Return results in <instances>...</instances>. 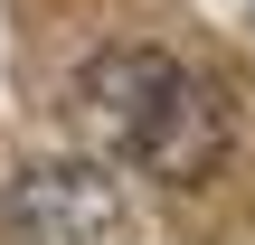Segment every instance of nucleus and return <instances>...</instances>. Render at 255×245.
<instances>
[{"label": "nucleus", "instance_id": "1", "mask_svg": "<svg viewBox=\"0 0 255 245\" xmlns=\"http://www.w3.org/2000/svg\"><path fill=\"white\" fill-rule=\"evenodd\" d=\"M66 113H76L95 161L132 170V179H161V189L218 179V161L237 142L227 94L199 66L161 57V47H104V57H85L76 85H66Z\"/></svg>", "mask_w": 255, "mask_h": 245}, {"label": "nucleus", "instance_id": "2", "mask_svg": "<svg viewBox=\"0 0 255 245\" xmlns=\"http://www.w3.org/2000/svg\"><path fill=\"white\" fill-rule=\"evenodd\" d=\"M0 245H132L114 161H28L0 189Z\"/></svg>", "mask_w": 255, "mask_h": 245}]
</instances>
